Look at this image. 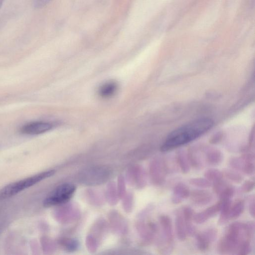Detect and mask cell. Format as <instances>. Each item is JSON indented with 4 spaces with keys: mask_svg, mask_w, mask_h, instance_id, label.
<instances>
[{
    "mask_svg": "<svg viewBox=\"0 0 255 255\" xmlns=\"http://www.w3.org/2000/svg\"><path fill=\"white\" fill-rule=\"evenodd\" d=\"M213 124L212 119L203 118L178 128L167 136L161 151H168L194 140L210 129Z\"/></svg>",
    "mask_w": 255,
    "mask_h": 255,
    "instance_id": "1",
    "label": "cell"
},
{
    "mask_svg": "<svg viewBox=\"0 0 255 255\" xmlns=\"http://www.w3.org/2000/svg\"><path fill=\"white\" fill-rule=\"evenodd\" d=\"M55 170L45 171L9 183L0 189V201L13 196L19 192L54 174Z\"/></svg>",
    "mask_w": 255,
    "mask_h": 255,
    "instance_id": "2",
    "label": "cell"
},
{
    "mask_svg": "<svg viewBox=\"0 0 255 255\" xmlns=\"http://www.w3.org/2000/svg\"><path fill=\"white\" fill-rule=\"evenodd\" d=\"M244 238L243 223L235 222L230 224L224 237L219 241L217 249L221 254H233L237 252L239 245Z\"/></svg>",
    "mask_w": 255,
    "mask_h": 255,
    "instance_id": "3",
    "label": "cell"
},
{
    "mask_svg": "<svg viewBox=\"0 0 255 255\" xmlns=\"http://www.w3.org/2000/svg\"><path fill=\"white\" fill-rule=\"evenodd\" d=\"M76 191V187L71 183H64L55 188L46 197L43 205L49 207L65 203L73 196Z\"/></svg>",
    "mask_w": 255,
    "mask_h": 255,
    "instance_id": "4",
    "label": "cell"
},
{
    "mask_svg": "<svg viewBox=\"0 0 255 255\" xmlns=\"http://www.w3.org/2000/svg\"><path fill=\"white\" fill-rule=\"evenodd\" d=\"M167 173L166 163L163 160L156 159L151 163L150 173L153 183L156 185H162L165 181Z\"/></svg>",
    "mask_w": 255,
    "mask_h": 255,
    "instance_id": "5",
    "label": "cell"
},
{
    "mask_svg": "<svg viewBox=\"0 0 255 255\" xmlns=\"http://www.w3.org/2000/svg\"><path fill=\"white\" fill-rule=\"evenodd\" d=\"M218 230L214 228H209L196 235L198 249L202 251H207L210 245L217 238Z\"/></svg>",
    "mask_w": 255,
    "mask_h": 255,
    "instance_id": "6",
    "label": "cell"
},
{
    "mask_svg": "<svg viewBox=\"0 0 255 255\" xmlns=\"http://www.w3.org/2000/svg\"><path fill=\"white\" fill-rule=\"evenodd\" d=\"M52 125L45 122H34L22 126L20 131L26 134L35 135L44 133L49 130Z\"/></svg>",
    "mask_w": 255,
    "mask_h": 255,
    "instance_id": "7",
    "label": "cell"
},
{
    "mask_svg": "<svg viewBox=\"0 0 255 255\" xmlns=\"http://www.w3.org/2000/svg\"><path fill=\"white\" fill-rule=\"evenodd\" d=\"M222 204V201L220 200L216 204L202 212L195 213L193 216V222L198 224L205 222L210 218L215 216L220 211Z\"/></svg>",
    "mask_w": 255,
    "mask_h": 255,
    "instance_id": "8",
    "label": "cell"
},
{
    "mask_svg": "<svg viewBox=\"0 0 255 255\" xmlns=\"http://www.w3.org/2000/svg\"><path fill=\"white\" fill-rule=\"evenodd\" d=\"M159 222L161 227L164 242L169 247H171L173 243L174 236L172 222L170 217L166 215L159 217Z\"/></svg>",
    "mask_w": 255,
    "mask_h": 255,
    "instance_id": "9",
    "label": "cell"
},
{
    "mask_svg": "<svg viewBox=\"0 0 255 255\" xmlns=\"http://www.w3.org/2000/svg\"><path fill=\"white\" fill-rule=\"evenodd\" d=\"M189 197L191 202L197 206H204L209 203L213 199L210 192L203 189H195L190 192Z\"/></svg>",
    "mask_w": 255,
    "mask_h": 255,
    "instance_id": "10",
    "label": "cell"
},
{
    "mask_svg": "<svg viewBox=\"0 0 255 255\" xmlns=\"http://www.w3.org/2000/svg\"><path fill=\"white\" fill-rule=\"evenodd\" d=\"M190 190L189 187L184 183L179 182L174 187L171 197V201L173 204L180 203L183 200L189 197Z\"/></svg>",
    "mask_w": 255,
    "mask_h": 255,
    "instance_id": "11",
    "label": "cell"
},
{
    "mask_svg": "<svg viewBox=\"0 0 255 255\" xmlns=\"http://www.w3.org/2000/svg\"><path fill=\"white\" fill-rule=\"evenodd\" d=\"M182 213L187 235L192 236L195 235L196 229L193 224V216L195 214L194 210L189 206H186L183 208Z\"/></svg>",
    "mask_w": 255,
    "mask_h": 255,
    "instance_id": "12",
    "label": "cell"
},
{
    "mask_svg": "<svg viewBox=\"0 0 255 255\" xmlns=\"http://www.w3.org/2000/svg\"><path fill=\"white\" fill-rule=\"evenodd\" d=\"M176 236L179 240L184 241L187 237L184 221L182 211H178L176 215L175 220Z\"/></svg>",
    "mask_w": 255,
    "mask_h": 255,
    "instance_id": "13",
    "label": "cell"
},
{
    "mask_svg": "<svg viewBox=\"0 0 255 255\" xmlns=\"http://www.w3.org/2000/svg\"><path fill=\"white\" fill-rule=\"evenodd\" d=\"M118 89L117 83L113 81L107 82L99 88L98 93L102 98H107L113 96Z\"/></svg>",
    "mask_w": 255,
    "mask_h": 255,
    "instance_id": "14",
    "label": "cell"
},
{
    "mask_svg": "<svg viewBox=\"0 0 255 255\" xmlns=\"http://www.w3.org/2000/svg\"><path fill=\"white\" fill-rule=\"evenodd\" d=\"M222 201V207L220 210V215L218 220V225H222L226 224L230 219V212L231 206V199Z\"/></svg>",
    "mask_w": 255,
    "mask_h": 255,
    "instance_id": "15",
    "label": "cell"
},
{
    "mask_svg": "<svg viewBox=\"0 0 255 255\" xmlns=\"http://www.w3.org/2000/svg\"><path fill=\"white\" fill-rule=\"evenodd\" d=\"M222 153L217 150H211L207 152L205 157L206 163L211 166H217L222 161Z\"/></svg>",
    "mask_w": 255,
    "mask_h": 255,
    "instance_id": "16",
    "label": "cell"
},
{
    "mask_svg": "<svg viewBox=\"0 0 255 255\" xmlns=\"http://www.w3.org/2000/svg\"><path fill=\"white\" fill-rule=\"evenodd\" d=\"M245 208L244 200L239 199L231 205L230 212V219L235 220L243 213Z\"/></svg>",
    "mask_w": 255,
    "mask_h": 255,
    "instance_id": "17",
    "label": "cell"
},
{
    "mask_svg": "<svg viewBox=\"0 0 255 255\" xmlns=\"http://www.w3.org/2000/svg\"><path fill=\"white\" fill-rule=\"evenodd\" d=\"M222 173L223 176L234 183H240L243 180L242 175L238 171L233 169H225Z\"/></svg>",
    "mask_w": 255,
    "mask_h": 255,
    "instance_id": "18",
    "label": "cell"
},
{
    "mask_svg": "<svg viewBox=\"0 0 255 255\" xmlns=\"http://www.w3.org/2000/svg\"><path fill=\"white\" fill-rule=\"evenodd\" d=\"M206 179L210 182H214L223 178L222 171L216 168H209L206 170L204 173Z\"/></svg>",
    "mask_w": 255,
    "mask_h": 255,
    "instance_id": "19",
    "label": "cell"
},
{
    "mask_svg": "<svg viewBox=\"0 0 255 255\" xmlns=\"http://www.w3.org/2000/svg\"><path fill=\"white\" fill-rule=\"evenodd\" d=\"M177 163L183 173L187 174L190 171L191 166L188 158L182 153L177 155Z\"/></svg>",
    "mask_w": 255,
    "mask_h": 255,
    "instance_id": "20",
    "label": "cell"
},
{
    "mask_svg": "<svg viewBox=\"0 0 255 255\" xmlns=\"http://www.w3.org/2000/svg\"><path fill=\"white\" fill-rule=\"evenodd\" d=\"M251 240L245 237L241 241L237 250V254L240 255L249 254L252 250Z\"/></svg>",
    "mask_w": 255,
    "mask_h": 255,
    "instance_id": "21",
    "label": "cell"
},
{
    "mask_svg": "<svg viewBox=\"0 0 255 255\" xmlns=\"http://www.w3.org/2000/svg\"><path fill=\"white\" fill-rule=\"evenodd\" d=\"M189 183L195 187L201 188H209L211 186V182L202 177L192 178L189 180Z\"/></svg>",
    "mask_w": 255,
    "mask_h": 255,
    "instance_id": "22",
    "label": "cell"
},
{
    "mask_svg": "<svg viewBox=\"0 0 255 255\" xmlns=\"http://www.w3.org/2000/svg\"><path fill=\"white\" fill-rule=\"evenodd\" d=\"M229 164L233 169L243 172L245 161L242 157H232L229 160Z\"/></svg>",
    "mask_w": 255,
    "mask_h": 255,
    "instance_id": "23",
    "label": "cell"
},
{
    "mask_svg": "<svg viewBox=\"0 0 255 255\" xmlns=\"http://www.w3.org/2000/svg\"><path fill=\"white\" fill-rule=\"evenodd\" d=\"M255 227V225L254 221L243 223L244 235L245 238L252 240L254 235Z\"/></svg>",
    "mask_w": 255,
    "mask_h": 255,
    "instance_id": "24",
    "label": "cell"
},
{
    "mask_svg": "<svg viewBox=\"0 0 255 255\" xmlns=\"http://www.w3.org/2000/svg\"><path fill=\"white\" fill-rule=\"evenodd\" d=\"M229 184L223 178L213 182V190L214 192L218 196L228 186Z\"/></svg>",
    "mask_w": 255,
    "mask_h": 255,
    "instance_id": "25",
    "label": "cell"
},
{
    "mask_svg": "<svg viewBox=\"0 0 255 255\" xmlns=\"http://www.w3.org/2000/svg\"><path fill=\"white\" fill-rule=\"evenodd\" d=\"M235 193L234 187L229 184L226 188L219 195L218 197L221 200L231 199Z\"/></svg>",
    "mask_w": 255,
    "mask_h": 255,
    "instance_id": "26",
    "label": "cell"
},
{
    "mask_svg": "<svg viewBox=\"0 0 255 255\" xmlns=\"http://www.w3.org/2000/svg\"><path fill=\"white\" fill-rule=\"evenodd\" d=\"M255 187V181L253 179H249L245 181L242 185V190L245 193L252 191Z\"/></svg>",
    "mask_w": 255,
    "mask_h": 255,
    "instance_id": "27",
    "label": "cell"
},
{
    "mask_svg": "<svg viewBox=\"0 0 255 255\" xmlns=\"http://www.w3.org/2000/svg\"><path fill=\"white\" fill-rule=\"evenodd\" d=\"M249 211L250 215L254 218L255 216V200L254 195L251 196L249 199Z\"/></svg>",
    "mask_w": 255,
    "mask_h": 255,
    "instance_id": "28",
    "label": "cell"
},
{
    "mask_svg": "<svg viewBox=\"0 0 255 255\" xmlns=\"http://www.w3.org/2000/svg\"><path fill=\"white\" fill-rule=\"evenodd\" d=\"M51 0H33V5L35 8H40L46 5Z\"/></svg>",
    "mask_w": 255,
    "mask_h": 255,
    "instance_id": "29",
    "label": "cell"
},
{
    "mask_svg": "<svg viewBox=\"0 0 255 255\" xmlns=\"http://www.w3.org/2000/svg\"><path fill=\"white\" fill-rule=\"evenodd\" d=\"M4 0H0V8L1 6V5H2V3L4 1Z\"/></svg>",
    "mask_w": 255,
    "mask_h": 255,
    "instance_id": "30",
    "label": "cell"
}]
</instances>
